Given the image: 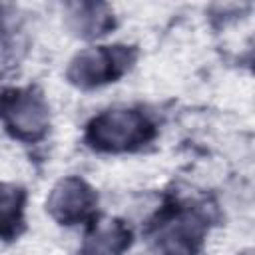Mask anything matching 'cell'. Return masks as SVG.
<instances>
[{
  "mask_svg": "<svg viewBox=\"0 0 255 255\" xmlns=\"http://www.w3.org/2000/svg\"><path fill=\"white\" fill-rule=\"evenodd\" d=\"M133 239L131 229L122 219H94L80 247V255H122Z\"/></svg>",
  "mask_w": 255,
  "mask_h": 255,
  "instance_id": "8992f818",
  "label": "cell"
},
{
  "mask_svg": "<svg viewBox=\"0 0 255 255\" xmlns=\"http://www.w3.org/2000/svg\"><path fill=\"white\" fill-rule=\"evenodd\" d=\"M137 60V50L126 44L92 46L80 50L68 64L66 78L80 90H94L118 82Z\"/></svg>",
  "mask_w": 255,
  "mask_h": 255,
  "instance_id": "277c9868",
  "label": "cell"
},
{
  "mask_svg": "<svg viewBox=\"0 0 255 255\" xmlns=\"http://www.w3.org/2000/svg\"><path fill=\"white\" fill-rule=\"evenodd\" d=\"M98 193L78 175L62 177L46 199V211L60 225L92 223L96 219Z\"/></svg>",
  "mask_w": 255,
  "mask_h": 255,
  "instance_id": "5b68a950",
  "label": "cell"
},
{
  "mask_svg": "<svg viewBox=\"0 0 255 255\" xmlns=\"http://www.w3.org/2000/svg\"><path fill=\"white\" fill-rule=\"evenodd\" d=\"M0 122L14 139L40 141L50 129V108L44 94L34 86L6 88L0 94Z\"/></svg>",
  "mask_w": 255,
  "mask_h": 255,
  "instance_id": "3957f363",
  "label": "cell"
},
{
  "mask_svg": "<svg viewBox=\"0 0 255 255\" xmlns=\"http://www.w3.org/2000/svg\"><path fill=\"white\" fill-rule=\"evenodd\" d=\"M209 229L207 217L193 205L169 201L157 211L149 235L165 255H195Z\"/></svg>",
  "mask_w": 255,
  "mask_h": 255,
  "instance_id": "7a4b0ae2",
  "label": "cell"
},
{
  "mask_svg": "<svg viewBox=\"0 0 255 255\" xmlns=\"http://www.w3.org/2000/svg\"><path fill=\"white\" fill-rule=\"evenodd\" d=\"M24 207H26L24 187L16 183L0 181V239L12 241L24 231L26 227Z\"/></svg>",
  "mask_w": 255,
  "mask_h": 255,
  "instance_id": "52a82bcc",
  "label": "cell"
},
{
  "mask_svg": "<svg viewBox=\"0 0 255 255\" xmlns=\"http://www.w3.org/2000/svg\"><path fill=\"white\" fill-rule=\"evenodd\" d=\"M157 133L153 120L137 108H110L94 116L84 133V141L104 153L135 151Z\"/></svg>",
  "mask_w": 255,
  "mask_h": 255,
  "instance_id": "6da1fadb",
  "label": "cell"
},
{
  "mask_svg": "<svg viewBox=\"0 0 255 255\" xmlns=\"http://www.w3.org/2000/svg\"><path fill=\"white\" fill-rule=\"evenodd\" d=\"M68 18H70V28L84 38L102 36L110 28H114V12L106 4H94V2L72 4Z\"/></svg>",
  "mask_w": 255,
  "mask_h": 255,
  "instance_id": "ba28073f",
  "label": "cell"
},
{
  "mask_svg": "<svg viewBox=\"0 0 255 255\" xmlns=\"http://www.w3.org/2000/svg\"><path fill=\"white\" fill-rule=\"evenodd\" d=\"M241 255H253V253H251V249H245V251H243Z\"/></svg>",
  "mask_w": 255,
  "mask_h": 255,
  "instance_id": "9c48e42d",
  "label": "cell"
}]
</instances>
